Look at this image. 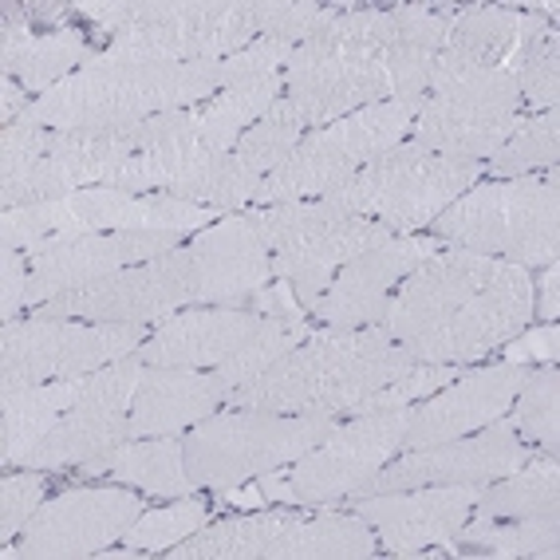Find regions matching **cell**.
<instances>
[{"mask_svg": "<svg viewBox=\"0 0 560 560\" xmlns=\"http://www.w3.org/2000/svg\"><path fill=\"white\" fill-rule=\"evenodd\" d=\"M415 368L402 343L380 324L371 328H316L304 343L280 355L265 375L225 395V407L272 410V415H336L360 402L371 390L387 387Z\"/></svg>", "mask_w": 560, "mask_h": 560, "instance_id": "1", "label": "cell"}, {"mask_svg": "<svg viewBox=\"0 0 560 560\" xmlns=\"http://www.w3.org/2000/svg\"><path fill=\"white\" fill-rule=\"evenodd\" d=\"M221 60L198 63H103L95 51L75 75L60 80L24 110L48 130L127 127L162 110H182L218 91Z\"/></svg>", "mask_w": 560, "mask_h": 560, "instance_id": "2", "label": "cell"}, {"mask_svg": "<svg viewBox=\"0 0 560 560\" xmlns=\"http://www.w3.org/2000/svg\"><path fill=\"white\" fill-rule=\"evenodd\" d=\"M557 166L549 178H501L490 186H470L427 225L451 249H470L498 257L521 269H545L560 257V206Z\"/></svg>", "mask_w": 560, "mask_h": 560, "instance_id": "3", "label": "cell"}, {"mask_svg": "<svg viewBox=\"0 0 560 560\" xmlns=\"http://www.w3.org/2000/svg\"><path fill=\"white\" fill-rule=\"evenodd\" d=\"M481 174H486V162L431 154L407 139L375 162H368L348 182L320 194V201L331 213L375 218L395 237H410L415 230H427Z\"/></svg>", "mask_w": 560, "mask_h": 560, "instance_id": "4", "label": "cell"}, {"mask_svg": "<svg viewBox=\"0 0 560 560\" xmlns=\"http://www.w3.org/2000/svg\"><path fill=\"white\" fill-rule=\"evenodd\" d=\"M340 427L336 415H272V410H221L190 427L182 439L194 490H237L249 478L284 470L316 451Z\"/></svg>", "mask_w": 560, "mask_h": 560, "instance_id": "5", "label": "cell"}, {"mask_svg": "<svg viewBox=\"0 0 560 560\" xmlns=\"http://www.w3.org/2000/svg\"><path fill=\"white\" fill-rule=\"evenodd\" d=\"M427 107V100H383L328 122V127L308 130L301 147L280 162L269 178L260 182L257 206H277V201L320 198L331 186L348 182L368 162L387 154L390 147L407 142L410 122Z\"/></svg>", "mask_w": 560, "mask_h": 560, "instance_id": "6", "label": "cell"}, {"mask_svg": "<svg viewBox=\"0 0 560 560\" xmlns=\"http://www.w3.org/2000/svg\"><path fill=\"white\" fill-rule=\"evenodd\" d=\"M257 40L253 0H147L139 24L110 36L103 63H198Z\"/></svg>", "mask_w": 560, "mask_h": 560, "instance_id": "7", "label": "cell"}, {"mask_svg": "<svg viewBox=\"0 0 560 560\" xmlns=\"http://www.w3.org/2000/svg\"><path fill=\"white\" fill-rule=\"evenodd\" d=\"M151 324L88 320H12L0 328V390L75 380L119 363L151 340Z\"/></svg>", "mask_w": 560, "mask_h": 560, "instance_id": "8", "label": "cell"}, {"mask_svg": "<svg viewBox=\"0 0 560 560\" xmlns=\"http://www.w3.org/2000/svg\"><path fill=\"white\" fill-rule=\"evenodd\" d=\"M407 419L410 407L340 419V427L316 451H308L301 462H292V470H284L292 501L301 510H336L363 481L375 478L395 454H402Z\"/></svg>", "mask_w": 560, "mask_h": 560, "instance_id": "9", "label": "cell"}, {"mask_svg": "<svg viewBox=\"0 0 560 560\" xmlns=\"http://www.w3.org/2000/svg\"><path fill=\"white\" fill-rule=\"evenodd\" d=\"M190 308V249H171L166 257L142 260L83 289H71L40 304L32 316L44 320H88V324H151L159 328L174 312Z\"/></svg>", "mask_w": 560, "mask_h": 560, "instance_id": "10", "label": "cell"}, {"mask_svg": "<svg viewBox=\"0 0 560 560\" xmlns=\"http://www.w3.org/2000/svg\"><path fill=\"white\" fill-rule=\"evenodd\" d=\"M147 513V501L127 486H83L44 501L24 525L21 545H4L0 557L24 560H91L110 549Z\"/></svg>", "mask_w": 560, "mask_h": 560, "instance_id": "11", "label": "cell"}, {"mask_svg": "<svg viewBox=\"0 0 560 560\" xmlns=\"http://www.w3.org/2000/svg\"><path fill=\"white\" fill-rule=\"evenodd\" d=\"M139 375V355L91 371L75 407L63 410L60 422L16 466L21 470H68V466H83L130 442V399H135Z\"/></svg>", "mask_w": 560, "mask_h": 560, "instance_id": "12", "label": "cell"}, {"mask_svg": "<svg viewBox=\"0 0 560 560\" xmlns=\"http://www.w3.org/2000/svg\"><path fill=\"white\" fill-rule=\"evenodd\" d=\"M533 324V272L521 265H501L486 289H478L454 316L434 324L415 340L407 355L415 363H474L517 340Z\"/></svg>", "mask_w": 560, "mask_h": 560, "instance_id": "13", "label": "cell"}, {"mask_svg": "<svg viewBox=\"0 0 560 560\" xmlns=\"http://www.w3.org/2000/svg\"><path fill=\"white\" fill-rule=\"evenodd\" d=\"M533 446L517 439L513 422L501 415L498 422L481 427L474 434H462L451 442H434L422 451H402L383 466L375 478H368L351 498L371 493H399L422 490V486H486L505 474H513L521 462L533 458Z\"/></svg>", "mask_w": 560, "mask_h": 560, "instance_id": "14", "label": "cell"}, {"mask_svg": "<svg viewBox=\"0 0 560 560\" xmlns=\"http://www.w3.org/2000/svg\"><path fill=\"white\" fill-rule=\"evenodd\" d=\"M190 308H245L253 292L272 284V249L260 233L257 210L230 213L194 233Z\"/></svg>", "mask_w": 560, "mask_h": 560, "instance_id": "15", "label": "cell"}, {"mask_svg": "<svg viewBox=\"0 0 560 560\" xmlns=\"http://www.w3.org/2000/svg\"><path fill=\"white\" fill-rule=\"evenodd\" d=\"M178 233H88V237H44L28 245V308L56 301L63 292L83 289L91 280L122 272L142 260L182 249Z\"/></svg>", "mask_w": 560, "mask_h": 560, "instance_id": "16", "label": "cell"}, {"mask_svg": "<svg viewBox=\"0 0 560 560\" xmlns=\"http://www.w3.org/2000/svg\"><path fill=\"white\" fill-rule=\"evenodd\" d=\"M442 249H446V245H442L439 237H390V241H383V245H371V249H363L360 257L348 260V265L331 277L328 292H324L320 304L312 308V324L336 328V331L380 324L390 292L399 289L422 260L439 257Z\"/></svg>", "mask_w": 560, "mask_h": 560, "instance_id": "17", "label": "cell"}, {"mask_svg": "<svg viewBox=\"0 0 560 560\" xmlns=\"http://www.w3.org/2000/svg\"><path fill=\"white\" fill-rule=\"evenodd\" d=\"M135 154H139L135 122H127V127L51 130V147L40 159V166L16 190L0 194V210L40 206V201H56L75 190H88V186H107Z\"/></svg>", "mask_w": 560, "mask_h": 560, "instance_id": "18", "label": "cell"}, {"mask_svg": "<svg viewBox=\"0 0 560 560\" xmlns=\"http://www.w3.org/2000/svg\"><path fill=\"white\" fill-rule=\"evenodd\" d=\"M88 233H159L154 230V194L88 186L68 198L0 213L4 249H28L44 237H88Z\"/></svg>", "mask_w": 560, "mask_h": 560, "instance_id": "19", "label": "cell"}, {"mask_svg": "<svg viewBox=\"0 0 560 560\" xmlns=\"http://www.w3.org/2000/svg\"><path fill=\"white\" fill-rule=\"evenodd\" d=\"M533 363H493V368H474L434 390L422 407H410L407 431H402V451H422L434 442H451L462 434H474L481 427L510 415L517 390L529 383Z\"/></svg>", "mask_w": 560, "mask_h": 560, "instance_id": "20", "label": "cell"}, {"mask_svg": "<svg viewBox=\"0 0 560 560\" xmlns=\"http://www.w3.org/2000/svg\"><path fill=\"white\" fill-rule=\"evenodd\" d=\"M505 260L486 257L470 249H442L439 257L422 260L419 269L390 292L387 308L380 316V328L395 343H407L422 331H431L446 316L470 301L474 292L486 289V280L501 269Z\"/></svg>", "mask_w": 560, "mask_h": 560, "instance_id": "21", "label": "cell"}, {"mask_svg": "<svg viewBox=\"0 0 560 560\" xmlns=\"http://www.w3.org/2000/svg\"><path fill=\"white\" fill-rule=\"evenodd\" d=\"M481 486H422V490L371 493L343 498L351 513H360L380 545L395 557H422L431 545H451L462 521L470 517Z\"/></svg>", "mask_w": 560, "mask_h": 560, "instance_id": "22", "label": "cell"}, {"mask_svg": "<svg viewBox=\"0 0 560 560\" xmlns=\"http://www.w3.org/2000/svg\"><path fill=\"white\" fill-rule=\"evenodd\" d=\"M390 237L395 233L387 225H380L375 218H331L324 225H316L312 233H304V237L272 249V280H289L296 304L312 316V308L328 292L331 277L348 260L360 257L363 249L383 245Z\"/></svg>", "mask_w": 560, "mask_h": 560, "instance_id": "23", "label": "cell"}, {"mask_svg": "<svg viewBox=\"0 0 560 560\" xmlns=\"http://www.w3.org/2000/svg\"><path fill=\"white\" fill-rule=\"evenodd\" d=\"M225 407V387L213 371L154 368L142 363L139 387L130 399V439L186 434Z\"/></svg>", "mask_w": 560, "mask_h": 560, "instance_id": "24", "label": "cell"}, {"mask_svg": "<svg viewBox=\"0 0 560 560\" xmlns=\"http://www.w3.org/2000/svg\"><path fill=\"white\" fill-rule=\"evenodd\" d=\"M260 320L265 316L249 308H182L162 320L135 355L154 368L210 371L230 360Z\"/></svg>", "mask_w": 560, "mask_h": 560, "instance_id": "25", "label": "cell"}, {"mask_svg": "<svg viewBox=\"0 0 560 560\" xmlns=\"http://www.w3.org/2000/svg\"><path fill=\"white\" fill-rule=\"evenodd\" d=\"M91 48L83 32H44L36 36L28 24V9L21 4H4V36H0V71L4 80H21L28 95L40 100L60 80L75 75L88 63Z\"/></svg>", "mask_w": 560, "mask_h": 560, "instance_id": "26", "label": "cell"}, {"mask_svg": "<svg viewBox=\"0 0 560 560\" xmlns=\"http://www.w3.org/2000/svg\"><path fill=\"white\" fill-rule=\"evenodd\" d=\"M80 478H115L119 486H135L154 498H190L194 481L186 474V451L178 434L166 439H135L115 451L75 466Z\"/></svg>", "mask_w": 560, "mask_h": 560, "instance_id": "27", "label": "cell"}, {"mask_svg": "<svg viewBox=\"0 0 560 560\" xmlns=\"http://www.w3.org/2000/svg\"><path fill=\"white\" fill-rule=\"evenodd\" d=\"M517 127H521V115H493V110L454 107V103H439L427 95V107L415 115L407 139L431 154L478 162L481 154L498 151Z\"/></svg>", "mask_w": 560, "mask_h": 560, "instance_id": "28", "label": "cell"}, {"mask_svg": "<svg viewBox=\"0 0 560 560\" xmlns=\"http://www.w3.org/2000/svg\"><path fill=\"white\" fill-rule=\"evenodd\" d=\"M380 552V533L360 513L289 510L277 560H368Z\"/></svg>", "mask_w": 560, "mask_h": 560, "instance_id": "29", "label": "cell"}, {"mask_svg": "<svg viewBox=\"0 0 560 560\" xmlns=\"http://www.w3.org/2000/svg\"><path fill=\"white\" fill-rule=\"evenodd\" d=\"M83 383H88V375L0 390V462L16 466L60 422L63 410L75 407Z\"/></svg>", "mask_w": 560, "mask_h": 560, "instance_id": "30", "label": "cell"}, {"mask_svg": "<svg viewBox=\"0 0 560 560\" xmlns=\"http://www.w3.org/2000/svg\"><path fill=\"white\" fill-rule=\"evenodd\" d=\"M557 513H560L557 454H533L513 474L481 486L470 517L521 521V517H557Z\"/></svg>", "mask_w": 560, "mask_h": 560, "instance_id": "31", "label": "cell"}, {"mask_svg": "<svg viewBox=\"0 0 560 560\" xmlns=\"http://www.w3.org/2000/svg\"><path fill=\"white\" fill-rule=\"evenodd\" d=\"M427 95L439 103H454V107L493 110V115H517L521 110V91L513 71L498 68V63L470 60L458 51L434 56Z\"/></svg>", "mask_w": 560, "mask_h": 560, "instance_id": "32", "label": "cell"}, {"mask_svg": "<svg viewBox=\"0 0 560 560\" xmlns=\"http://www.w3.org/2000/svg\"><path fill=\"white\" fill-rule=\"evenodd\" d=\"M451 545L481 549L505 560H557L560 552V513L557 517H521V521H486L466 517Z\"/></svg>", "mask_w": 560, "mask_h": 560, "instance_id": "33", "label": "cell"}, {"mask_svg": "<svg viewBox=\"0 0 560 560\" xmlns=\"http://www.w3.org/2000/svg\"><path fill=\"white\" fill-rule=\"evenodd\" d=\"M280 95H284V75H265V80L225 88L218 100L201 107L198 139L210 147V154H230L241 135H245Z\"/></svg>", "mask_w": 560, "mask_h": 560, "instance_id": "34", "label": "cell"}, {"mask_svg": "<svg viewBox=\"0 0 560 560\" xmlns=\"http://www.w3.org/2000/svg\"><path fill=\"white\" fill-rule=\"evenodd\" d=\"M206 159H210V147L198 139V127L182 130V135H171V139H162V142H154V147H147V151H139L107 186L122 194L174 190V186H178L182 178H190Z\"/></svg>", "mask_w": 560, "mask_h": 560, "instance_id": "35", "label": "cell"}, {"mask_svg": "<svg viewBox=\"0 0 560 560\" xmlns=\"http://www.w3.org/2000/svg\"><path fill=\"white\" fill-rule=\"evenodd\" d=\"M312 331H316L312 316H265V320L257 324V331L245 336V343L233 351L230 360L218 363V368H210V371L221 380L225 395H230V390L245 387L249 380L265 375L280 355H289L296 343L308 340Z\"/></svg>", "mask_w": 560, "mask_h": 560, "instance_id": "36", "label": "cell"}, {"mask_svg": "<svg viewBox=\"0 0 560 560\" xmlns=\"http://www.w3.org/2000/svg\"><path fill=\"white\" fill-rule=\"evenodd\" d=\"M525 12L517 4H466L446 24V44L442 51H458L481 63H505L513 40H517Z\"/></svg>", "mask_w": 560, "mask_h": 560, "instance_id": "37", "label": "cell"}, {"mask_svg": "<svg viewBox=\"0 0 560 560\" xmlns=\"http://www.w3.org/2000/svg\"><path fill=\"white\" fill-rule=\"evenodd\" d=\"M257 174L237 159V154H210V159L201 162L198 171L190 178H182L174 190V198L182 201H194V206H206V210H218L221 218L225 213H245L257 201V190H260Z\"/></svg>", "mask_w": 560, "mask_h": 560, "instance_id": "38", "label": "cell"}, {"mask_svg": "<svg viewBox=\"0 0 560 560\" xmlns=\"http://www.w3.org/2000/svg\"><path fill=\"white\" fill-rule=\"evenodd\" d=\"M304 135H308V122H304L301 107H296L289 95H280V100L272 103V107L265 110V115H260L245 135H241L237 147H233V154H237V159L245 162L257 178H269L280 162L301 147Z\"/></svg>", "mask_w": 560, "mask_h": 560, "instance_id": "39", "label": "cell"}, {"mask_svg": "<svg viewBox=\"0 0 560 560\" xmlns=\"http://www.w3.org/2000/svg\"><path fill=\"white\" fill-rule=\"evenodd\" d=\"M560 159V110H540L521 119V127L486 162L493 178H525V174L552 171Z\"/></svg>", "mask_w": 560, "mask_h": 560, "instance_id": "40", "label": "cell"}, {"mask_svg": "<svg viewBox=\"0 0 560 560\" xmlns=\"http://www.w3.org/2000/svg\"><path fill=\"white\" fill-rule=\"evenodd\" d=\"M560 371L552 368H540L529 375V383L517 390V399H513V431L517 439H529L533 451L540 454H557L560 451Z\"/></svg>", "mask_w": 560, "mask_h": 560, "instance_id": "41", "label": "cell"}, {"mask_svg": "<svg viewBox=\"0 0 560 560\" xmlns=\"http://www.w3.org/2000/svg\"><path fill=\"white\" fill-rule=\"evenodd\" d=\"M210 521V501L201 498H174V505L166 510H147L127 533H122V545L142 552H171L174 545H182L186 537H194L198 529H206Z\"/></svg>", "mask_w": 560, "mask_h": 560, "instance_id": "42", "label": "cell"}, {"mask_svg": "<svg viewBox=\"0 0 560 560\" xmlns=\"http://www.w3.org/2000/svg\"><path fill=\"white\" fill-rule=\"evenodd\" d=\"M340 12H348L343 4H312V0H253V21H257V36L284 44H304L308 36L331 24Z\"/></svg>", "mask_w": 560, "mask_h": 560, "instance_id": "43", "label": "cell"}, {"mask_svg": "<svg viewBox=\"0 0 560 560\" xmlns=\"http://www.w3.org/2000/svg\"><path fill=\"white\" fill-rule=\"evenodd\" d=\"M51 147V130L21 115L16 122H4L0 130V194L16 190L28 178Z\"/></svg>", "mask_w": 560, "mask_h": 560, "instance_id": "44", "label": "cell"}, {"mask_svg": "<svg viewBox=\"0 0 560 560\" xmlns=\"http://www.w3.org/2000/svg\"><path fill=\"white\" fill-rule=\"evenodd\" d=\"M517 91H521V103L529 107V115L557 110V100H560V32H557V24L549 28V36H545L537 56L521 63Z\"/></svg>", "mask_w": 560, "mask_h": 560, "instance_id": "45", "label": "cell"}, {"mask_svg": "<svg viewBox=\"0 0 560 560\" xmlns=\"http://www.w3.org/2000/svg\"><path fill=\"white\" fill-rule=\"evenodd\" d=\"M289 56H292V44L257 36L249 48H241L237 56L221 60L218 88L225 91V88H237V83L265 80V75H284V68H289Z\"/></svg>", "mask_w": 560, "mask_h": 560, "instance_id": "46", "label": "cell"}, {"mask_svg": "<svg viewBox=\"0 0 560 560\" xmlns=\"http://www.w3.org/2000/svg\"><path fill=\"white\" fill-rule=\"evenodd\" d=\"M44 505V474L24 470V474H4L0 481V540L9 545L12 537H21L24 525L36 517Z\"/></svg>", "mask_w": 560, "mask_h": 560, "instance_id": "47", "label": "cell"}, {"mask_svg": "<svg viewBox=\"0 0 560 560\" xmlns=\"http://www.w3.org/2000/svg\"><path fill=\"white\" fill-rule=\"evenodd\" d=\"M28 253L4 249V301H0V320L4 324L21 320V312L28 308Z\"/></svg>", "mask_w": 560, "mask_h": 560, "instance_id": "48", "label": "cell"}, {"mask_svg": "<svg viewBox=\"0 0 560 560\" xmlns=\"http://www.w3.org/2000/svg\"><path fill=\"white\" fill-rule=\"evenodd\" d=\"M557 343H560V331L557 324H540V328H525L517 340H510L505 348V363H525V360H545V363H557Z\"/></svg>", "mask_w": 560, "mask_h": 560, "instance_id": "49", "label": "cell"}, {"mask_svg": "<svg viewBox=\"0 0 560 560\" xmlns=\"http://www.w3.org/2000/svg\"><path fill=\"white\" fill-rule=\"evenodd\" d=\"M245 308L260 312V316H308V312L296 304V296H292L289 280H272V284H265L260 292H253L249 301H245Z\"/></svg>", "mask_w": 560, "mask_h": 560, "instance_id": "50", "label": "cell"}, {"mask_svg": "<svg viewBox=\"0 0 560 560\" xmlns=\"http://www.w3.org/2000/svg\"><path fill=\"white\" fill-rule=\"evenodd\" d=\"M557 316H560V269L557 265H545V272L533 280V320L557 324Z\"/></svg>", "mask_w": 560, "mask_h": 560, "instance_id": "51", "label": "cell"}, {"mask_svg": "<svg viewBox=\"0 0 560 560\" xmlns=\"http://www.w3.org/2000/svg\"><path fill=\"white\" fill-rule=\"evenodd\" d=\"M4 95H0V119L4 122H16L24 115V110L32 107V100H28V91L21 88V83H12V80H4Z\"/></svg>", "mask_w": 560, "mask_h": 560, "instance_id": "52", "label": "cell"}]
</instances>
